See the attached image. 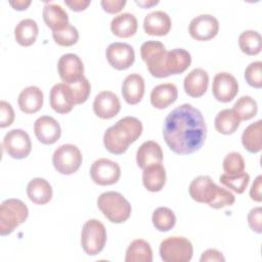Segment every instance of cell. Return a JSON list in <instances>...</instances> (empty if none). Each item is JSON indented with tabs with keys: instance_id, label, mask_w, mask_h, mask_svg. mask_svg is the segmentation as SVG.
<instances>
[{
	"instance_id": "obj_27",
	"label": "cell",
	"mask_w": 262,
	"mask_h": 262,
	"mask_svg": "<svg viewBox=\"0 0 262 262\" xmlns=\"http://www.w3.org/2000/svg\"><path fill=\"white\" fill-rule=\"evenodd\" d=\"M27 194L34 204L45 205L52 198V187L46 179L36 177L28 183Z\"/></svg>"
},
{
	"instance_id": "obj_17",
	"label": "cell",
	"mask_w": 262,
	"mask_h": 262,
	"mask_svg": "<svg viewBox=\"0 0 262 262\" xmlns=\"http://www.w3.org/2000/svg\"><path fill=\"white\" fill-rule=\"evenodd\" d=\"M120 110V99L112 91H101L94 98L93 111L94 114L100 119H112L119 114Z\"/></svg>"
},
{
	"instance_id": "obj_41",
	"label": "cell",
	"mask_w": 262,
	"mask_h": 262,
	"mask_svg": "<svg viewBox=\"0 0 262 262\" xmlns=\"http://www.w3.org/2000/svg\"><path fill=\"white\" fill-rule=\"evenodd\" d=\"M70 86H71L73 94H74L75 104L84 103L88 99V96H89L90 90H91V86H90L89 81L85 77H83L78 82L71 84Z\"/></svg>"
},
{
	"instance_id": "obj_6",
	"label": "cell",
	"mask_w": 262,
	"mask_h": 262,
	"mask_svg": "<svg viewBox=\"0 0 262 262\" xmlns=\"http://www.w3.org/2000/svg\"><path fill=\"white\" fill-rule=\"evenodd\" d=\"M106 242V229L97 219L86 221L81 231V245L84 252L89 256L99 254Z\"/></svg>"
},
{
	"instance_id": "obj_9",
	"label": "cell",
	"mask_w": 262,
	"mask_h": 262,
	"mask_svg": "<svg viewBox=\"0 0 262 262\" xmlns=\"http://www.w3.org/2000/svg\"><path fill=\"white\" fill-rule=\"evenodd\" d=\"M191 63V56L188 51L183 48H175L167 51L163 60L154 74L156 78H165L170 75L183 73Z\"/></svg>"
},
{
	"instance_id": "obj_31",
	"label": "cell",
	"mask_w": 262,
	"mask_h": 262,
	"mask_svg": "<svg viewBox=\"0 0 262 262\" xmlns=\"http://www.w3.org/2000/svg\"><path fill=\"white\" fill-rule=\"evenodd\" d=\"M126 262H151L152 250L149 244L141 238L134 239L126 251Z\"/></svg>"
},
{
	"instance_id": "obj_19",
	"label": "cell",
	"mask_w": 262,
	"mask_h": 262,
	"mask_svg": "<svg viewBox=\"0 0 262 262\" xmlns=\"http://www.w3.org/2000/svg\"><path fill=\"white\" fill-rule=\"evenodd\" d=\"M166 52L167 51L164 44L160 41L149 40L141 45L140 55L142 60L146 63L151 76H154V74L157 72Z\"/></svg>"
},
{
	"instance_id": "obj_1",
	"label": "cell",
	"mask_w": 262,
	"mask_h": 262,
	"mask_svg": "<svg viewBox=\"0 0 262 262\" xmlns=\"http://www.w3.org/2000/svg\"><path fill=\"white\" fill-rule=\"evenodd\" d=\"M207 127L202 113L189 103H183L165 119L163 136L172 151L188 155L199 150L205 142Z\"/></svg>"
},
{
	"instance_id": "obj_26",
	"label": "cell",
	"mask_w": 262,
	"mask_h": 262,
	"mask_svg": "<svg viewBox=\"0 0 262 262\" xmlns=\"http://www.w3.org/2000/svg\"><path fill=\"white\" fill-rule=\"evenodd\" d=\"M43 19L52 32L62 30L69 24L68 12L58 4L47 3L43 7Z\"/></svg>"
},
{
	"instance_id": "obj_16",
	"label": "cell",
	"mask_w": 262,
	"mask_h": 262,
	"mask_svg": "<svg viewBox=\"0 0 262 262\" xmlns=\"http://www.w3.org/2000/svg\"><path fill=\"white\" fill-rule=\"evenodd\" d=\"M50 106L58 114L70 113L74 105V94L70 85L66 83H57L53 85L49 94Z\"/></svg>"
},
{
	"instance_id": "obj_8",
	"label": "cell",
	"mask_w": 262,
	"mask_h": 262,
	"mask_svg": "<svg viewBox=\"0 0 262 262\" xmlns=\"http://www.w3.org/2000/svg\"><path fill=\"white\" fill-rule=\"evenodd\" d=\"M80 149L71 143L58 146L52 155V164L55 170L63 175H71L80 168L82 164Z\"/></svg>"
},
{
	"instance_id": "obj_7",
	"label": "cell",
	"mask_w": 262,
	"mask_h": 262,
	"mask_svg": "<svg viewBox=\"0 0 262 262\" xmlns=\"http://www.w3.org/2000/svg\"><path fill=\"white\" fill-rule=\"evenodd\" d=\"M192 254L190 241L183 236L167 237L160 245V256L164 262H188Z\"/></svg>"
},
{
	"instance_id": "obj_37",
	"label": "cell",
	"mask_w": 262,
	"mask_h": 262,
	"mask_svg": "<svg viewBox=\"0 0 262 262\" xmlns=\"http://www.w3.org/2000/svg\"><path fill=\"white\" fill-rule=\"evenodd\" d=\"M219 181L234 192L243 193L249 184L250 175L245 171L237 175H228L224 173L220 176Z\"/></svg>"
},
{
	"instance_id": "obj_46",
	"label": "cell",
	"mask_w": 262,
	"mask_h": 262,
	"mask_svg": "<svg viewBox=\"0 0 262 262\" xmlns=\"http://www.w3.org/2000/svg\"><path fill=\"white\" fill-rule=\"evenodd\" d=\"M261 180L262 176L259 175L255 179L254 183L252 184V187L250 189V196L252 200L256 202H261L262 201V195H261Z\"/></svg>"
},
{
	"instance_id": "obj_20",
	"label": "cell",
	"mask_w": 262,
	"mask_h": 262,
	"mask_svg": "<svg viewBox=\"0 0 262 262\" xmlns=\"http://www.w3.org/2000/svg\"><path fill=\"white\" fill-rule=\"evenodd\" d=\"M143 29L147 35L165 36L171 29V18L165 11H151L144 17Z\"/></svg>"
},
{
	"instance_id": "obj_22",
	"label": "cell",
	"mask_w": 262,
	"mask_h": 262,
	"mask_svg": "<svg viewBox=\"0 0 262 262\" xmlns=\"http://www.w3.org/2000/svg\"><path fill=\"white\" fill-rule=\"evenodd\" d=\"M163 161V150L159 143L154 140L144 141L137 149L136 162L142 170L151 165L161 164Z\"/></svg>"
},
{
	"instance_id": "obj_42",
	"label": "cell",
	"mask_w": 262,
	"mask_h": 262,
	"mask_svg": "<svg viewBox=\"0 0 262 262\" xmlns=\"http://www.w3.org/2000/svg\"><path fill=\"white\" fill-rule=\"evenodd\" d=\"M0 111H1L0 127L5 128L7 126H10L14 120V111H13L11 104L5 100H1Z\"/></svg>"
},
{
	"instance_id": "obj_45",
	"label": "cell",
	"mask_w": 262,
	"mask_h": 262,
	"mask_svg": "<svg viewBox=\"0 0 262 262\" xmlns=\"http://www.w3.org/2000/svg\"><path fill=\"white\" fill-rule=\"evenodd\" d=\"M201 262H208V261H218V262H223L225 261V258L223 257L222 253L219 252L218 250L216 249H208L206 251L203 252L202 256H201V259H200Z\"/></svg>"
},
{
	"instance_id": "obj_5",
	"label": "cell",
	"mask_w": 262,
	"mask_h": 262,
	"mask_svg": "<svg viewBox=\"0 0 262 262\" xmlns=\"http://www.w3.org/2000/svg\"><path fill=\"white\" fill-rule=\"evenodd\" d=\"M29 216L27 205L18 199H7L0 206V234H10Z\"/></svg>"
},
{
	"instance_id": "obj_40",
	"label": "cell",
	"mask_w": 262,
	"mask_h": 262,
	"mask_svg": "<svg viewBox=\"0 0 262 262\" xmlns=\"http://www.w3.org/2000/svg\"><path fill=\"white\" fill-rule=\"evenodd\" d=\"M245 79L254 88L262 87V62L260 60L251 62L245 70Z\"/></svg>"
},
{
	"instance_id": "obj_3",
	"label": "cell",
	"mask_w": 262,
	"mask_h": 262,
	"mask_svg": "<svg viewBox=\"0 0 262 262\" xmlns=\"http://www.w3.org/2000/svg\"><path fill=\"white\" fill-rule=\"evenodd\" d=\"M189 195L199 203H206L213 209L231 206L235 198L229 190L218 186L208 175L195 177L188 187Z\"/></svg>"
},
{
	"instance_id": "obj_14",
	"label": "cell",
	"mask_w": 262,
	"mask_h": 262,
	"mask_svg": "<svg viewBox=\"0 0 262 262\" xmlns=\"http://www.w3.org/2000/svg\"><path fill=\"white\" fill-rule=\"evenodd\" d=\"M219 31L218 19L211 14H200L192 18L188 32L198 41H208L214 38Z\"/></svg>"
},
{
	"instance_id": "obj_4",
	"label": "cell",
	"mask_w": 262,
	"mask_h": 262,
	"mask_svg": "<svg viewBox=\"0 0 262 262\" xmlns=\"http://www.w3.org/2000/svg\"><path fill=\"white\" fill-rule=\"evenodd\" d=\"M97 207L113 223H123L131 215L130 203L117 191L102 192L97 199Z\"/></svg>"
},
{
	"instance_id": "obj_28",
	"label": "cell",
	"mask_w": 262,
	"mask_h": 262,
	"mask_svg": "<svg viewBox=\"0 0 262 262\" xmlns=\"http://www.w3.org/2000/svg\"><path fill=\"white\" fill-rule=\"evenodd\" d=\"M137 19L129 12L121 13L115 16L111 23V30L114 35L120 38H129L137 31Z\"/></svg>"
},
{
	"instance_id": "obj_13",
	"label": "cell",
	"mask_w": 262,
	"mask_h": 262,
	"mask_svg": "<svg viewBox=\"0 0 262 262\" xmlns=\"http://www.w3.org/2000/svg\"><path fill=\"white\" fill-rule=\"evenodd\" d=\"M57 71L60 79L66 84H74L84 77V64L75 53L61 55L57 62Z\"/></svg>"
},
{
	"instance_id": "obj_11",
	"label": "cell",
	"mask_w": 262,
	"mask_h": 262,
	"mask_svg": "<svg viewBox=\"0 0 262 262\" xmlns=\"http://www.w3.org/2000/svg\"><path fill=\"white\" fill-rule=\"evenodd\" d=\"M90 176L93 182L98 185H112L119 180L121 168L118 163L105 158H100L92 163Z\"/></svg>"
},
{
	"instance_id": "obj_23",
	"label": "cell",
	"mask_w": 262,
	"mask_h": 262,
	"mask_svg": "<svg viewBox=\"0 0 262 262\" xmlns=\"http://www.w3.org/2000/svg\"><path fill=\"white\" fill-rule=\"evenodd\" d=\"M144 80L139 74L128 75L122 85V95L129 104H137L144 94Z\"/></svg>"
},
{
	"instance_id": "obj_18",
	"label": "cell",
	"mask_w": 262,
	"mask_h": 262,
	"mask_svg": "<svg viewBox=\"0 0 262 262\" xmlns=\"http://www.w3.org/2000/svg\"><path fill=\"white\" fill-rule=\"evenodd\" d=\"M34 132L37 139L43 144H53L61 134V129L57 121L49 116H42L35 121Z\"/></svg>"
},
{
	"instance_id": "obj_36",
	"label": "cell",
	"mask_w": 262,
	"mask_h": 262,
	"mask_svg": "<svg viewBox=\"0 0 262 262\" xmlns=\"http://www.w3.org/2000/svg\"><path fill=\"white\" fill-rule=\"evenodd\" d=\"M232 110L238 116L239 120L247 121L256 116L258 106H257V102L254 98L246 95V96L239 97L236 100Z\"/></svg>"
},
{
	"instance_id": "obj_15",
	"label": "cell",
	"mask_w": 262,
	"mask_h": 262,
	"mask_svg": "<svg viewBox=\"0 0 262 262\" xmlns=\"http://www.w3.org/2000/svg\"><path fill=\"white\" fill-rule=\"evenodd\" d=\"M238 92V84L234 76L222 72L215 75L212 84V93L214 97L221 102L231 101Z\"/></svg>"
},
{
	"instance_id": "obj_32",
	"label": "cell",
	"mask_w": 262,
	"mask_h": 262,
	"mask_svg": "<svg viewBox=\"0 0 262 262\" xmlns=\"http://www.w3.org/2000/svg\"><path fill=\"white\" fill-rule=\"evenodd\" d=\"M261 132H262L261 120H258L257 122L252 123L244 130L242 135V143L249 152L256 154L261 150L262 148Z\"/></svg>"
},
{
	"instance_id": "obj_35",
	"label": "cell",
	"mask_w": 262,
	"mask_h": 262,
	"mask_svg": "<svg viewBox=\"0 0 262 262\" xmlns=\"http://www.w3.org/2000/svg\"><path fill=\"white\" fill-rule=\"evenodd\" d=\"M151 221L159 231H169L176 223V216L171 209L167 207H159L154 211Z\"/></svg>"
},
{
	"instance_id": "obj_48",
	"label": "cell",
	"mask_w": 262,
	"mask_h": 262,
	"mask_svg": "<svg viewBox=\"0 0 262 262\" xmlns=\"http://www.w3.org/2000/svg\"><path fill=\"white\" fill-rule=\"evenodd\" d=\"M9 4L16 10H26L29 5L31 4L30 0H16V1H10Z\"/></svg>"
},
{
	"instance_id": "obj_29",
	"label": "cell",
	"mask_w": 262,
	"mask_h": 262,
	"mask_svg": "<svg viewBox=\"0 0 262 262\" xmlns=\"http://www.w3.org/2000/svg\"><path fill=\"white\" fill-rule=\"evenodd\" d=\"M142 182L147 190L151 192L160 191L166 182V171L162 163L143 169Z\"/></svg>"
},
{
	"instance_id": "obj_30",
	"label": "cell",
	"mask_w": 262,
	"mask_h": 262,
	"mask_svg": "<svg viewBox=\"0 0 262 262\" xmlns=\"http://www.w3.org/2000/svg\"><path fill=\"white\" fill-rule=\"evenodd\" d=\"M38 25L32 18H25L20 20L14 28L15 41L25 47L33 45L38 36Z\"/></svg>"
},
{
	"instance_id": "obj_47",
	"label": "cell",
	"mask_w": 262,
	"mask_h": 262,
	"mask_svg": "<svg viewBox=\"0 0 262 262\" xmlns=\"http://www.w3.org/2000/svg\"><path fill=\"white\" fill-rule=\"evenodd\" d=\"M66 5H68L72 10L74 11H82V10H85L88 5L90 4V1L87 0V1H84V0H66L64 1Z\"/></svg>"
},
{
	"instance_id": "obj_43",
	"label": "cell",
	"mask_w": 262,
	"mask_h": 262,
	"mask_svg": "<svg viewBox=\"0 0 262 262\" xmlns=\"http://www.w3.org/2000/svg\"><path fill=\"white\" fill-rule=\"evenodd\" d=\"M248 223L251 229L257 233L262 232V209L261 207L253 208L248 214Z\"/></svg>"
},
{
	"instance_id": "obj_21",
	"label": "cell",
	"mask_w": 262,
	"mask_h": 262,
	"mask_svg": "<svg viewBox=\"0 0 262 262\" xmlns=\"http://www.w3.org/2000/svg\"><path fill=\"white\" fill-rule=\"evenodd\" d=\"M209 85V75L208 73L201 69L196 68L189 72L184 78L183 87L186 92L191 97H200L205 94Z\"/></svg>"
},
{
	"instance_id": "obj_38",
	"label": "cell",
	"mask_w": 262,
	"mask_h": 262,
	"mask_svg": "<svg viewBox=\"0 0 262 262\" xmlns=\"http://www.w3.org/2000/svg\"><path fill=\"white\" fill-rule=\"evenodd\" d=\"M52 37L56 44L60 46H72L79 39L78 30L70 23L60 31L52 32Z\"/></svg>"
},
{
	"instance_id": "obj_34",
	"label": "cell",
	"mask_w": 262,
	"mask_h": 262,
	"mask_svg": "<svg viewBox=\"0 0 262 262\" xmlns=\"http://www.w3.org/2000/svg\"><path fill=\"white\" fill-rule=\"evenodd\" d=\"M238 46L241 50L248 55H256L261 51L262 38L257 31H244L238 37Z\"/></svg>"
},
{
	"instance_id": "obj_12",
	"label": "cell",
	"mask_w": 262,
	"mask_h": 262,
	"mask_svg": "<svg viewBox=\"0 0 262 262\" xmlns=\"http://www.w3.org/2000/svg\"><path fill=\"white\" fill-rule=\"evenodd\" d=\"M105 56L108 63L118 71L127 70L135 60L133 47L123 42H114L110 44L106 48Z\"/></svg>"
},
{
	"instance_id": "obj_10",
	"label": "cell",
	"mask_w": 262,
	"mask_h": 262,
	"mask_svg": "<svg viewBox=\"0 0 262 262\" xmlns=\"http://www.w3.org/2000/svg\"><path fill=\"white\" fill-rule=\"evenodd\" d=\"M3 147L11 158L20 160L27 158L31 152L32 142L26 131L21 129H12L4 136Z\"/></svg>"
},
{
	"instance_id": "obj_44",
	"label": "cell",
	"mask_w": 262,
	"mask_h": 262,
	"mask_svg": "<svg viewBox=\"0 0 262 262\" xmlns=\"http://www.w3.org/2000/svg\"><path fill=\"white\" fill-rule=\"evenodd\" d=\"M102 8L107 13H117L122 10V8L125 6L126 1L125 0H102L100 2Z\"/></svg>"
},
{
	"instance_id": "obj_49",
	"label": "cell",
	"mask_w": 262,
	"mask_h": 262,
	"mask_svg": "<svg viewBox=\"0 0 262 262\" xmlns=\"http://www.w3.org/2000/svg\"><path fill=\"white\" fill-rule=\"evenodd\" d=\"M136 4H138L139 6H142L144 8L146 7H149L151 5H155V4H158L159 1H135Z\"/></svg>"
},
{
	"instance_id": "obj_25",
	"label": "cell",
	"mask_w": 262,
	"mask_h": 262,
	"mask_svg": "<svg viewBox=\"0 0 262 262\" xmlns=\"http://www.w3.org/2000/svg\"><path fill=\"white\" fill-rule=\"evenodd\" d=\"M178 96L177 87L173 83L157 85L150 92V103L159 110H163L172 104Z\"/></svg>"
},
{
	"instance_id": "obj_33",
	"label": "cell",
	"mask_w": 262,
	"mask_h": 262,
	"mask_svg": "<svg viewBox=\"0 0 262 262\" xmlns=\"http://www.w3.org/2000/svg\"><path fill=\"white\" fill-rule=\"evenodd\" d=\"M241 123L238 116L233 110L225 108L220 111L215 118V128L221 134H232L236 131Z\"/></svg>"
},
{
	"instance_id": "obj_39",
	"label": "cell",
	"mask_w": 262,
	"mask_h": 262,
	"mask_svg": "<svg viewBox=\"0 0 262 262\" xmlns=\"http://www.w3.org/2000/svg\"><path fill=\"white\" fill-rule=\"evenodd\" d=\"M223 170L228 175H237L245 171V161L239 152L232 151L223 160Z\"/></svg>"
},
{
	"instance_id": "obj_24",
	"label": "cell",
	"mask_w": 262,
	"mask_h": 262,
	"mask_svg": "<svg viewBox=\"0 0 262 262\" xmlns=\"http://www.w3.org/2000/svg\"><path fill=\"white\" fill-rule=\"evenodd\" d=\"M17 103L25 114H35L43 105V92L37 86L26 87L19 93Z\"/></svg>"
},
{
	"instance_id": "obj_2",
	"label": "cell",
	"mask_w": 262,
	"mask_h": 262,
	"mask_svg": "<svg viewBox=\"0 0 262 262\" xmlns=\"http://www.w3.org/2000/svg\"><path fill=\"white\" fill-rule=\"evenodd\" d=\"M142 133V124L135 117H124L108 127L103 135V144L113 155L124 154Z\"/></svg>"
}]
</instances>
